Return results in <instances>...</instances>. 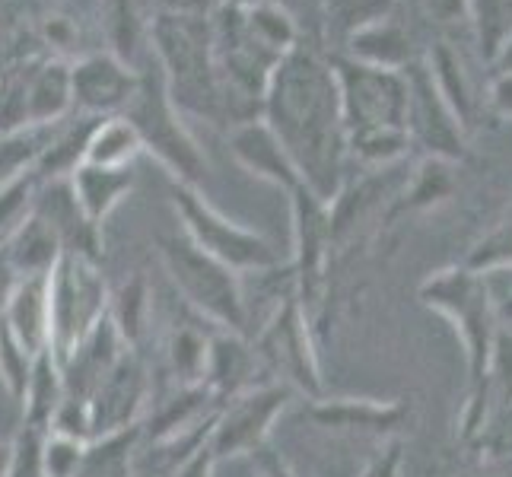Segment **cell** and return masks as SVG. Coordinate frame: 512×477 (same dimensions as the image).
<instances>
[{"label": "cell", "mask_w": 512, "mask_h": 477, "mask_svg": "<svg viewBox=\"0 0 512 477\" xmlns=\"http://www.w3.org/2000/svg\"><path fill=\"white\" fill-rule=\"evenodd\" d=\"M261 118L290 153L303 185L328 204L338 194L347 128L331 58L319 45L303 42L277 61L264 90Z\"/></svg>", "instance_id": "6da1fadb"}, {"label": "cell", "mask_w": 512, "mask_h": 477, "mask_svg": "<svg viewBox=\"0 0 512 477\" xmlns=\"http://www.w3.org/2000/svg\"><path fill=\"white\" fill-rule=\"evenodd\" d=\"M160 255L175 290L185 296V303L194 312L220 331H236L249 338L239 274L204 255L185 233L160 236Z\"/></svg>", "instance_id": "7a4b0ae2"}, {"label": "cell", "mask_w": 512, "mask_h": 477, "mask_svg": "<svg viewBox=\"0 0 512 477\" xmlns=\"http://www.w3.org/2000/svg\"><path fill=\"white\" fill-rule=\"evenodd\" d=\"M109 315V287L99 261L61 255L48 274V350L58 363Z\"/></svg>", "instance_id": "3957f363"}, {"label": "cell", "mask_w": 512, "mask_h": 477, "mask_svg": "<svg viewBox=\"0 0 512 477\" xmlns=\"http://www.w3.org/2000/svg\"><path fill=\"white\" fill-rule=\"evenodd\" d=\"M172 207L182 220V233L198 245L204 255L220 261L223 268L233 274H258V271H271L284 264L280 249L264 239L255 229H245L233 220H226L220 210L210 207L198 188L191 185H172Z\"/></svg>", "instance_id": "277c9868"}, {"label": "cell", "mask_w": 512, "mask_h": 477, "mask_svg": "<svg viewBox=\"0 0 512 477\" xmlns=\"http://www.w3.org/2000/svg\"><path fill=\"white\" fill-rule=\"evenodd\" d=\"M121 115L134 125L144 153H153L160 159L179 185L198 188L207 179V156L198 147V140L191 137V131L185 128L182 112L175 109L163 77L150 80L140 74L137 93Z\"/></svg>", "instance_id": "5b68a950"}, {"label": "cell", "mask_w": 512, "mask_h": 477, "mask_svg": "<svg viewBox=\"0 0 512 477\" xmlns=\"http://www.w3.org/2000/svg\"><path fill=\"white\" fill-rule=\"evenodd\" d=\"M331 70L338 80L347 137L366 131H408V77L404 70L373 67L347 55H334Z\"/></svg>", "instance_id": "8992f818"}, {"label": "cell", "mask_w": 512, "mask_h": 477, "mask_svg": "<svg viewBox=\"0 0 512 477\" xmlns=\"http://www.w3.org/2000/svg\"><path fill=\"white\" fill-rule=\"evenodd\" d=\"M287 398L290 392L284 385H255L249 392L223 401L214 420V430H210L207 439V449L214 455V462L258 452L264 436H268V427L287 404Z\"/></svg>", "instance_id": "52a82bcc"}, {"label": "cell", "mask_w": 512, "mask_h": 477, "mask_svg": "<svg viewBox=\"0 0 512 477\" xmlns=\"http://www.w3.org/2000/svg\"><path fill=\"white\" fill-rule=\"evenodd\" d=\"M140 86L137 70L115 55V51H96L70 64V90H74V112L93 118H112L128 109Z\"/></svg>", "instance_id": "ba28073f"}, {"label": "cell", "mask_w": 512, "mask_h": 477, "mask_svg": "<svg viewBox=\"0 0 512 477\" xmlns=\"http://www.w3.org/2000/svg\"><path fill=\"white\" fill-rule=\"evenodd\" d=\"M147 398H150L147 363L140 357V350H125L112 366V373L102 379V385L90 398L93 439L137 427V417L147 408Z\"/></svg>", "instance_id": "9c48e42d"}, {"label": "cell", "mask_w": 512, "mask_h": 477, "mask_svg": "<svg viewBox=\"0 0 512 477\" xmlns=\"http://www.w3.org/2000/svg\"><path fill=\"white\" fill-rule=\"evenodd\" d=\"M125 350H131V347H125V341L118 338V331L112 325V318L105 315L102 322L58 363L61 382H64V398L90 404L93 392L102 385V379L112 373V366L118 363V357Z\"/></svg>", "instance_id": "30bf717a"}, {"label": "cell", "mask_w": 512, "mask_h": 477, "mask_svg": "<svg viewBox=\"0 0 512 477\" xmlns=\"http://www.w3.org/2000/svg\"><path fill=\"white\" fill-rule=\"evenodd\" d=\"M32 210L51 229H55V236L61 239V249L67 255H83V258H90V261L102 258L99 226H93L90 220H86V214H83L77 198H74V188H70V179L39 182Z\"/></svg>", "instance_id": "8fae6325"}, {"label": "cell", "mask_w": 512, "mask_h": 477, "mask_svg": "<svg viewBox=\"0 0 512 477\" xmlns=\"http://www.w3.org/2000/svg\"><path fill=\"white\" fill-rule=\"evenodd\" d=\"M255 344H249L245 334L236 331H214L207 347V366H204V388L214 395L217 404L236 398L255 388V369H258Z\"/></svg>", "instance_id": "7c38bea8"}, {"label": "cell", "mask_w": 512, "mask_h": 477, "mask_svg": "<svg viewBox=\"0 0 512 477\" xmlns=\"http://www.w3.org/2000/svg\"><path fill=\"white\" fill-rule=\"evenodd\" d=\"M226 137H229V150H233V156L252 175H258V179H268L290 194L303 188V179H299L290 153L284 150V144H280L277 134L268 128L264 118L245 121V125L226 131Z\"/></svg>", "instance_id": "4fadbf2b"}, {"label": "cell", "mask_w": 512, "mask_h": 477, "mask_svg": "<svg viewBox=\"0 0 512 477\" xmlns=\"http://www.w3.org/2000/svg\"><path fill=\"white\" fill-rule=\"evenodd\" d=\"M102 118L70 112L67 118L45 125V140L42 153L35 159V179L39 182H55V179H70L83 163H86V147Z\"/></svg>", "instance_id": "5bb4252c"}, {"label": "cell", "mask_w": 512, "mask_h": 477, "mask_svg": "<svg viewBox=\"0 0 512 477\" xmlns=\"http://www.w3.org/2000/svg\"><path fill=\"white\" fill-rule=\"evenodd\" d=\"M0 322L32 357L48 350V277H20L13 284Z\"/></svg>", "instance_id": "9a60e30c"}, {"label": "cell", "mask_w": 512, "mask_h": 477, "mask_svg": "<svg viewBox=\"0 0 512 477\" xmlns=\"http://www.w3.org/2000/svg\"><path fill=\"white\" fill-rule=\"evenodd\" d=\"M0 252H4L16 280L20 277H48L51 268L58 264V258L64 255L55 229L35 214V210L26 217V223L16 229L4 245H0Z\"/></svg>", "instance_id": "2e32d148"}, {"label": "cell", "mask_w": 512, "mask_h": 477, "mask_svg": "<svg viewBox=\"0 0 512 477\" xmlns=\"http://www.w3.org/2000/svg\"><path fill=\"white\" fill-rule=\"evenodd\" d=\"M29 121L32 128L55 125L74 112V90H70V64L61 58L29 61Z\"/></svg>", "instance_id": "e0dca14e"}, {"label": "cell", "mask_w": 512, "mask_h": 477, "mask_svg": "<svg viewBox=\"0 0 512 477\" xmlns=\"http://www.w3.org/2000/svg\"><path fill=\"white\" fill-rule=\"evenodd\" d=\"M70 188L80 210L93 226H102L105 217L128 198L134 188V169H109V166H90L83 163L70 175Z\"/></svg>", "instance_id": "ac0fdd59"}, {"label": "cell", "mask_w": 512, "mask_h": 477, "mask_svg": "<svg viewBox=\"0 0 512 477\" xmlns=\"http://www.w3.org/2000/svg\"><path fill=\"white\" fill-rule=\"evenodd\" d=\"M347 58L373 64V67H385V70H404L414 61L408 32H404L392 16L353 32L347 39Z\"/></svg>", "instance_id": "d6986e66"}, {"label": "cell", "mask_w": 512, "mask_h": 477, "mask_svg": "<svg viewBox=\"0 0 512 477\" xmlns=\"http://www.w3.org/2000/svg\"><path fill=\"white\" fill-rule=\"evenodd\" d=\"M64 401V382H61V366L58 360L51 357V350L39 353L35 357V366H32V376H29V385H26V395L20 401L23 408V423L26 427H35L48 433L51 430V420H55L58 408Z\"/></svg>", "instance_id": "ffe728a7"}, {"label": "cell", "mask_w": 512, "mask_h": 477, "mask_svg": "<svg viewBox=\"0 0 512 477\" xmlns=\"http://www.w3.org/2000/svg\"><path fill=\"white\" fill-rule=\"evenodd\" d=\"M140 153H144V147H140L134 125L125 115H112L96 125L90 147H86V163L109 169H134V159Z\"/></svg>", "instance_id": "44dd1931"}, {"label": "cell", "mask_w": 512, "mask_h": 477, "mask_svg": "<svg viewBox=\"0 0 512 477\" xmlns=\"http://www.w3.org/2000/svg\"><path fill=\"white\" fill-rule=\"evenodd\" d=\"M147 312H150V284L144 274H134L131 280L118 287L115 296H109V318L125 347L137 350L140 338L147 331Z\"/></svg>", "instance_id": "7402d4cb"}, {"label": "cell", "mask_w": 512, "mask_h": 477, "mask_svg": "<svg viewBox=\"0 0 512 477\" xmlns=\"http://www.w3.org/2000/svg\"><path fill=\"white\" fill-rule=\"evenodd\" d=\"M207 347H210V334H204L194 322H179L169 331L166 357H169V369L175 382H179V388H191L204 382Z\"/></svg>", "instance_id": "603a6c76"}, {"label": "cell", "mask_w": 512, "mask_h": 477, "mask_svg": "<svg viewBox=\"0 0 512 477\" xmlns=\"http://www.w3.org/2000/svg\"><path fill=\"white\" fill-rule=\"evenodd\" d=\"M392 7L395 0H322V29L347 42L353 32L388 20Z\"/></svg>", "instance_id": "cb8c5ba5"}, {"label": "cell", "mask_w": 512, "mask_h": 477, "mask_svg": "<svg viewBox=\"0 0 512 477\" xmlns=\"http://www.w3.org/2000/svg\"><path fill=\"white\" fill-rule=\"evenodd\" d=\"M45 128H26L13 134H0V188L23 179L35 169V159L42 153Z\"/></svg>", "instance_id": "d4e9b609"}, {"label": "cell", "mask_w": 512, "mask_h": 477, "mask_svg": "<svg viewBox=\"0 0 512 477\" xmlns=\"http://www.w3.org/2000/svg\"><path fill=\"white\" fill-rule=\"evenodd\" d=\"M26 83H29V64L0 70V134L32 128Z\"/></svg>", "instance_id": "484cf974"}, {"label": "cell", "mask_w": 512, "mask_h": 477, "mask_svg": "<svg viewBox=\"0 0 512 477\" xmlns=\"http://www.w3.org/2000/svg\"><path fill=\"white\" fill-rule=\"evenodd\" d=\"M32 366H35V357L13 338V334L7 331V325L0 322V382H4V388L16 404H20L26 395Z\"/></svg>", "instance_id": "4316f807"}, {"label": "cell", "mask_w": 512, "mask_h": 477, "mask_svg": "<svg viewBox=\"0 0 512 477\" xmlns=\"http://www.w3.org/2000/svg\"><path fill=\"white\" fill-rule=\"evenodd\" d=\"M35 191H39V179L35 172L23 175L10 185L0 188V245H4L16 229L26 223V217L32 214L35 204Z\"/></svg>", "instance_id": "83f0119b"}, {"label": "cell", "mask_w": 512, "mask_h": 477, "mask_svg": "<svg viewBox=\"0 0 512 477\" xmlns=\"http://www.w3.org/2000/svg\"><path fill=\"white\" fill-rule=\"evenodd\" d=\"M86 446L80 439L61 433H48L42 446V477H77L86 458Z\"/></svg>", "instance_id": "f1b7e54d"}, {"label": "cell", "mask_w": 512, "mask_h": 477, "mask_svg": "<svg viewBox=\"0 0 512 477\" xmlns=\"http://www.w3.org/2000/svg\"><path fill=\"white\" fill-rule=\"evenodd\" d=\"M468 7L478 16L481 42L487 45V58L500 48V42L512 32V0H468Z\"/></svg>", "instance_id": "f546056e"}, {"label": "cell", "mask_w": 512, "mask_h": 477, "mask_svg": "<svg viewBox=\"0 0 512 477\" xmlns=\"http://www.w3.org/2000/svg\"><path fill=\"white\" fill-rule=\"evenodd\" d=\"M42 430L20 427L13 439V455H10V477H42V446H45Z\"/></svg>", "instance_id": "4dcf8cb0"}, {"label": "cell", "mask_w": 512, "mask_h": 477, "mask_svg": "<svg viewBox=\"0 0 512 477\" xmlns=\"http://www.w3.org/2000/svg\"><path fill=\"white\" fill-rule=\"evenodd\" d=\"M214 455H210V449H207V443L204 446H198L194 449L185 462L172 471V477H210V471H214Z\"/></svg>", "instance_id": "1f68e13d"}, {"label": "cell", "mask_w": 512, "mask_h": 477, "mask_svg": "<svg viewBox=\"0 0 512 477\" xmlns=\"http://www.w3.org/2000/svg\"><path fill=\"white\" fill-rule=\"evenodd\" d=\"M490 64H493V70H497V77H509L512 80V32L500 42V48L493 51Z\"/></svg>", "instance_id": "d6a6232c"}, {"label": "cell", "mask_w": 512, "mask_h": 477, "mask_svg": "<svg viewBox=\"0 0 512 477\" xmlns=\"http://www.w3.org/2000/svg\"><path fill=\"white\" fill-rule=\"evenodd\" d=\"M468 0H433V10L446 20H458V10H465Z\"/></svg>", "instance_id": "836d02e7"}, {"label": "cell", "mask_w": 512, "mask_h": 477, "mask_svg": "<svg viewBox=\"0 0 512 477\" xmlns=\"http://www.w3.org/2000/svg\"><path fill=\"white\" fill-rule=\"evenodd\" d=\"M10 455H13V439H0V477H10Z\"/></svg>", "instance_id": "e575fe53"}, {"label": "cell", "mask_w": 512, "mask_h": 477, "mask_svg": "<svg viewBox=\"0 0 512 477\" xmlns=\"http://www.w3.org/2000/svg\"><path fill=\"white\" fill-rule=\"evenodd\" d=\"M229 7H242V10H249V7H258V4H274V0H226Z\"/></svg>", "instance_id": "d590c367"}]
</instances>
